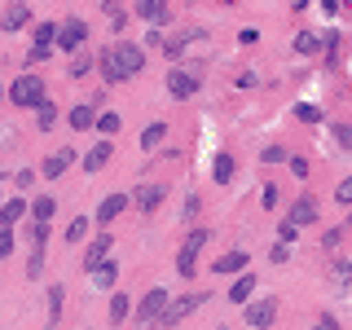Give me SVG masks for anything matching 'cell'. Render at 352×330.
<instances>
[{
  "mask_svg": "<svg viewBox=\"0 0 352 330\" xmlns=\"http://www.w3.org/2000/svg\"><path fill=\"white\" fill-rule=\"evenodd\" d=\"M146 66V53H141V44H115L110 53H102L97 58V71H102L106 84H119V80H132V75Z\"/></svg>",
  "mask_w": 352,
  "mask_h": 330,
  "instance_id": "obj_1",
  "label": "cell"
},
{
  "mask_svg": "<svg viewBox=\"0 0 352 330\" xmlns=\"http://www.w3.org/2000/svg\"><path fill=\"white\" fill-rule=\"evenodd\" d=\"M9 102L22 106V110H31V106H44L49 97H44V84H40V75H18L14 84H9Z\"/></svg>",
  "mask_w": 352,
  "mask_h": 330,
  "instance_id": "obj_2",
  "label": "cell"
},
{
  "mask_svg": "<svg viewBox=\"0 0 352 330\" xmlns=\"http://www.w3.org/2000/svg\"><path fill=\"white\" fill-rule=\"evenodd\" d=\"M212 242V229H194L190 238L181 242V256H176V273L181 278H194V264H198V251Z\"/></svg>",
  "mask_w": 352,
  "mask_h": 330,
  "instance_id": "obj_3",
  "label": "cell"
},
{
  "mask_svg": "<svg viewBox=\"0 0 352 330\" xmlns=\"http://www.w3.org/2000/svg\"><path fill=\"white\" fill-rule=\"evenodd\" d=\"M273 322H278V300H256V304H247V326L269 330Z\"/></svg>",
  "mask_w": 352,
  "mask_h": 330,
  "instance_id": "obj_4",
  "label": "cell"
},
{
  "mask_svg": "<svg viewBox=\"0 0 352 330\" xmlns=\"http://www.w3.org/2000/svg\"><path fill=\"white\" fill-rule=\"evenodd\" d=\"M88 40V22H80V18H71V22H62L58 27V49H80V44Z\"/></svg>",
  "mask_w": 352,
  "mask_h": 330,
  "instance_id": "obj_5",
  "label": "cell"
},
{
  "mask_svg": "<svg viewBox=\"0 0 352 330\" xmlns=\"http://www.w3.org/2000/svg\"><path fill=\"white\" fill-rule=\"evenodd\" d=\"M198 304H207V295H185V300L168 304V313L159 317V326H163V330H168V326H176V322H181V317H190V313H194Z\"/></svg>",
  "mask_w": 352,
  "mask_h": 330,
  "instance_id": "obj_6",
  "label": "cell"
},
{
  "mask_svg": "<svg viewBox=\"0 0 352 330\" xmlns=\"http://www.w3.org/2000/svg\"><path fill=\"white\" fill-rule=\"evenodd\" d=\"M163 313H168V291H163V286H154V291L146 295V300H141L137 317H141V322H159Z\"/></svg>",
  "mask_w": 352,
  "mask_h": 330,
  "instance_id": "obj_7",
  "label": "cell"
},
{
  "mask_svg": "<svg viewBox=\"0 0 352 330\" xmlns=\"http://www.w3.org/2000/svg\"><path fill=\"white\" fill-rule=\"evenodd\" d=\"M110 247H115V238H110V234H102V238L93 242V247L84 251V269H88V273H97V269H102V264L110 260Z\"/></svg>",
  "mask_w": 352,
  "mask_h": 330,
  "instance_id": "obj_8",
  "label": "cell"
},
{
  "mask_svg": "<svg viewBox=\"0 0 352 330\" xmlns=\"http://www.w3.org/2000/svg\"><path fill=\"white\" fill-rule=\"evenodd\" d=\"M168 93L181 97V102H185V97H194V93H198V75H190V71H172V75H168Z\"/></svg>",
  "mask_w": 352,
  "mask_h": 330,
  "instance_id": "obj_9",
  "label": "cell"
},
{
  "mask_svg": "<svg viewBox=\"0 0 352 330\" xmlns=\"http://www.w3.org/2000/svg\"><path fill=\"white\" fill-rule=\"evenodd\" d=\"M313 220H317V198H295V203H291V216H286V225L300 229V225H313Z\"/></svg>",
  "mask_w": 352,
  "mask_h": 330,
  "instance_id": "obj_10",
  "label": "cell"
},
{
  "mask_svg": "<svg viewBox=\"0 0 352 330\" xmlns=\"http://www.w3.org/2000/svg\"><path fill=\"white\" fill-rule=\"evenodd\" d=\"M71 163H75V150H71V146H66V150H53V154H49V159H44V163H40V172H44V176H62L66 168H71Z\"/></svg>",
  "mask_w": 352,
  "mask_h": 330,
  "instance_id": "obj_11",
  "label": "cell"
},
{
  "mask_svg": "<svg viewBox=\"0 0 352 330\" xmlns=\"http://www.w3.org/2000/svg\"><path fill=\"white\" fill-rule=\"evenodd\" d=\"M27 18H31L27 5H9L5 14H0V31H22V27H27Z\"/></svg>",
  "mask_w": 352,
  "mask_h": 330,
  "instance_id": "obj_12",
  "label": "cell"
},
{
  "mask_svg": "<svg viewBox=\"0 0 352 330\" xmlns=\"http://www.w3.org/2000/svg\"><path fill=\"white\" fill-rule=\"evenodd\" d=\"M124 207H128L124 194H110V198H102V203H97V220H102V225H110V220L124 212Z\"/></svg>",
  "mask_w": 352,
  "mask_h": 330,
  "instance_id": "obj_13",
  "label": "cell"
},
{
  "mask_svg": "<svg viewBox=\"0 0 352 330\" xmlns=\"http://www.w3.org/2000/svg\"><path fill=\"white\" fill-rule=\"evenodd\" d=\"M106 163H110V141H97V146L84 154V172H102Z\"/></svg>",
  "mask_w": 352,
  "mask_h": 330,
  "instance_id": "obj_14",
  "label": "cell"
},
{
  "mask_svg": "<svg viewBox=\"0 0 352 330\" xmlns=\"http://www.w3.org/2000/svg\"><path fill=\"white\" fill-rule=\"evenodd\" d=\"M137 14L146 18V22H154V27H163V22H172V9H168V5H159V0H146V5H141Z\"/></svg>",
  "mask_w": 352,
  "mask_h": 330,
  "instance_id": "obj_15",
  "label": "cell"
},
{
  "mask_svg": "<svg viewBox=\"0 0 352 330\" xmlns=\"http://www.w3.org/2000/svg\"><path fill=\"white\" fill-rule=\"evenodd\" d=\"M159 203H163V185H141V190H137V207H141V212H154Z\"/></svg>",
  "mask_w": 352,
  "mask_h": 330,
  "instance_id": "obj_16",
  "label": "cell"
},
{
  "mask_svg": "<svg viewBox=\"0 0 352 330\" xmlns=\"http://www.w3.org/2000/svg\"><path fill=\"white\" fill-rule=\"evenodd\" d=\"M238 269H247V251H229L212 264V273H238Z\"/></svg>",
  "mask_w": 352,
  "mask_h": 330,
  "instance_id": "obj_17",
  "label": "cell"
},
{
  "mask_svg": "<svg viewBox=\"0 0 352 330\" xmlns=\"http://www.w3.org/2000/svg\"><path fill=\"white\" fill-rule=\"evenodd\" d=\"M27 216V198H14V203H5L0 207V229H9L14 220H22Z\"/></svg>",
  "mask_w": 352,
  "mask_h": 330,
  "instance_id": "obj_18",
  "label": "cell"
},
{
  "mask_svg": "<svg viewBox=\"0 0 352 330\" xmlns=\"http://www.w3.org/2000/svg\"><path fill=\"white\" fill-rule=\"evenodd\" d=\"M251 291H256V278L247 273V278H238L234 286H229V300H234V304H247V300H251Z\"/></svg>",
  "mask_w": 352,
  "mask_h": 330,
  "instance_id": "obj_19",
  "label": "cell"
},
{
  "mask_svg": "<svg viewBox=\"0 0 352 330\" xmlns=\"http://www.w3.org/2000/svg\"><path fill=\"white\" fill-rule=\"evenodd\" d=\"M115 278H119V264H115V260H106L102 269L93 273V286H97V291H106V286H115Z\"/></svg>",
  "mask_w": 352,
  "mask_h": 330,
  "instance_id": "obj_20",
  "label": "cell"
},
{
  "mask_svg": "<svg viewBox=\"0 0 352 330\" xmlns=\"http://www.w3.org/2000/svg\"><path fill=\"white\" fill-rule=\"evenodd\" d=\"M58 27L62 22H36V49H49V44L58 40Z\"/></svg>",
  "mask_w": 352,
  "mask_h": 330,
  "instance_id": "obj_21",
  "label": "cell"
},
{
  "mask_svg": "<svg viewBox=\"0 0 352 330\" xmlns=\"http://www.w3.org/2000/svg\"><path fill=\"white\" fill-rule=\"evenodd\" d=\"M71 128H97V115H93V106H75L71 110Z\"/></svg>",
  "mask_w": 352,
  "mask_h": 330,
  "instance_id": "obj_22",
  "label": "cell"
},
{
  "mask_svg": "<svg viewBox=\"0 0 352 330\" xmlns=\"http://www.w3.org/2000/svg\"><path fill=\"white\" fill-rule=\"evenodd\" d=\"M216 181L220 185H229V181H234V154H216Z\"/></svg>",
  "mask_w": 352,
  "mask_h": 330,
  "instance_id": "obj_23",
  "label": "cell"
},
{
  "mask_svg": "<svg viewBox=\"0 0 352 330\" xmlns=\"http://www.w3.org/2000/svg\"><path fill=\"white\" fill-rule=\"evenodd\" d=\"M163 137H168V124H150L146 132H141V150H154Z\"/></svg>",
  "mask_w": 352,
  "mask_h": 330,
  "instance_id": "obj_24",
  "label": "cell"
},
{
  "mask_svg": "<svg viewBox=\"0 0 352 330\" xmlns=\"http://www.w3.org/2000/svg\"><path fill=\"white\" fill-rule=\"evenodd\" d=\"M53 198H36V207H31V220H36V225H49V216H53Z\"/></svg>",
  "mask_w": 352,
  "mask_h": 330,
  "instance_id": "obj_25",
  "label": "cell"
},
{
  "mask_svg": "<svg viewBox=\"0 0 352 330\" xmlns=\"http://www.w3.org/2000/svg\"><path fill=\"white\" fill-rule=\"evenodd\" d=\"M317 31H300V36H295V53H317Z\"/></svg>",
  "mask_w": 352,
  "mask_h": 330,
  "instance_id": "obj_26",
  "label": "cell"
},
{
  "mask_svg": "<svg viewBox=\"0 0 352 330\" xmlns=\"http://www.w3.org/2000/svg\"><path fill=\"white\" fill-rule=\"evenodd\" d=\"M132 313V304H128V295H115L110 300V322H124V317Z\"/></svg>",
  "mask_w": 352,
  "mask_h": 330,
  "instance_id": "obj_27",
  "label": "cell"
},
{
  "mask_svg": "<svg viewBox=\"0 0 352 330\" xmlns=\"http://www.w3.org/2000/svg\"><path fill=\"white\" fill-rule=\"evenodd\" d=\"M44 242H49V225H36V220H31V251H44Z\"/></svg>",
  "mask_w": 352,
  "mask_h": 330,
  "instance_id": "obj_28",
  "label": "cell"
},
{
  "mask_svg": "<svg viewBox=\"0 0 352 330\" xmlns=\"http://www.w3.org/2000/svg\"><path fill=\"white\" fill-rule=\"evenodd\" d=\"M84 234H88V220H84V216H75L71 225H66V242H80Z\"/></svg>",
  "mask_w": 352,
  "mask_h": 330,
  "instance_id": "obj_29",
  "label": "cell"
},
{
  "mask_svg": "<svg viewBox=\"0 0 352 330\" xmlns=\"http://www.w3.org/2000/svg\"><path fill=\"white\" fill-rule=\"evenodd\" d=\"M97 132H106V137H110V132H119V115H115V110L97 115Z\"/></svg>",
  "mask_w": 352,
  "mask_h": 330,
  "instance_id": "obj_30",
  "label": "cell"
},
{
  "mask_svg": "<svg viewBox=\"0 0 352 330\" xmlns=\"http://www.w3.org/2000/svg\"><path fill=\"white\" fill-rule=\"evenodd\" d=\"M53 119H58V110H53V102H44V106H40V132H49Z\"/></svg>",
  "mask_w": 352,
  "mask_h": 330,
  "instance_id": "obj_31",
  "label": "cell"
},
{
  "mask_svg": "<svg viewBox=\"0 0 352 330\" xmlns=\"http://www.w3.org/2000/svg\"><path fill=\"white\" fill-rule=\"evenodd\" d=\"M40 269H44V251H31V260H27V278H40Z\"/></svg>",
  "mask_w": 352,
  "mask_h": 330,
  "instance_id": "obj_32",
  "label": "cell"
},
{
  "mask_svg": "<svg viewBox=\"0 0 352 330\" xmlns=\"http://www.w3.org/2000/svg\"><path fill=\"white\" fill-rule=\"evenodd\" d=\"M335 282H339V286H348V282H352V264H348V260H339V264H335Z\"/></svg>",
  "mask_w": 352,
  "mask_h": 330,
  "instance_id": "obj_33",
  "label": "cell"
},
{
  "mask_svg": "<svg viewBox=\"0 0 352 330\" xmlns=\"http://www.w3.org/2000/svg\"><path fill=\"white\" fill-rule=\"evenodd\" d=\"M335 203H348V207H352V176H348V181H339V190H335Z\"/></svg>",
  "mask_w": 352,
  "mask_h": 330,
  "instance_id": "obj_34",
  "label": "cell"
},
{
  "mask_svg": "<svg viewBox=\"0 0 352 330\" xmlns=\"http://www.w3.org/2000/svg\"><path fill=\"white\" fill-rule=\"evenodd\" d=\"M93 62H97V58H75L71 75H75V80H80V75H88V71H93Z\"/></svg>",
  "mask_w": 352,
  "mask_h": 330,
  "instance_id": "obj_35",
  "label": "cell"
},
{
  "mask_svg": "<svg viewBox=\"0 0 352 330\" xmlns=\"http://www.w3.org/2000/svg\"><path fill=\"white\" fill-rule=\"evenodd\" d=\"M295 115H300L304 124H317V119H322V110H317V106H300V110H295Z\"/></svg>",
  "mask_w": 352,
  "mask_h": 330,
  "instance_id": "obj_36",
  "label": "cell"
},
{
  "mask_svg": "<svg viewBox=\"0 0 352 330\" xmlns=\"http://www.w3.org/2000/svg\"><path fill=\"white\" fill-rule=\"evenodd\" d=\"M9 251H14V234H9V229H0V260H5Z\"/></svg>",
  "mask_w": 352,
  "mask_h": 330,
  "instance_id": "obj_37",
  "label": "cell"
},
{
  "mask_svg": "<svg viewBox=\"0 0 352 330\" xmlns=\"http://www.w3.org/2000/svg\"><path fill=\"white\" fill-rule=\"evenodd\" d=\"M282 159H286L282 146H269V150H264V163H282Z\"/></svg>",
  "mask_w": 352,
  "mask_h": 330,
  "instance_id": "obj_38",
  "label": "cell"
},
{
  "mask_svg": "<svg viewBox=\"0 0 352 330\" xmlns=\"http://www.w3.org/2000/svg\"><path fill=\"white\" fill-rule=\"evenodd\" d=\"M291 172H295V176H300V181H304V176L313 172V168H308V159H291Z\"/></svg>",
  "mask_w": 352,
  "mask_h": 330,
  "instance_id": "obj_39",
  "label": "cell"
},
{
  "mask_svg": "<svg viewBox=\"0 0 352 330\" xmlns=\"http://www.w3.org/2000/svg\"><path fill=\"white\" fill-rule=\"evenodd\" d=\"M322 242H326V247H330V251H335V247H339V242H344V229H330V234H326Z\"/></svg>",
  "mask_w": 352,
  "mask_h": 330,
  "instance_id": "obj_40",
  "label": "cell"
},
{
  "mask_svg": "<svg viewBox=\"0 0 352 330\" xmlns=\"http://www.w3.org/2000/svg\"><path fill=\"white\" fill-rule=\"evenodd\" d=\"M286 256H291V251H286V247H282V242H278V247H273V251H269V260H273V264H286Z\"/></svg>",
  "mask_w": 352,
  "mask_h": 330,
  "instance_id": "obj_41",
  "label": "cell"
},
{
  "mask_svg": "<svg viewBox=\"0 0 352 330\" xmlns=\"http://www.w3.org/2000/svg\"><path fill=\"white\" fill-rule=\"evenodd\" d=\"M264 207H278V185H264Z\"/></svg>",
  "mask_w": 352,
  "mask_h": 330,
  "instance_id": "obj_42",
  "label": "cell"
},
{
  "mask_svg": "<svg viewBox=\"0 0 352 330\" xmlns=\"http://www.w3.org/2000/svg\"><path fill=\"white\" fill-rule=\"evenodd\" d=\"M339 146H344V150H352V124H344V128H339Z\"/></svg>",
  "mask_w": 352,
  "mask_h": 330,
  "instance_id": "obj_43",
  "label": "cell"
},
{
  "mask_svg": "<svg viewBox=\"0 0 352 330\" xmlns=\"http://www.w3.org/2000/svg\"><path fill=\"white\" fill-rule=\"evenodd\" d=\"M278 238H282V247H291V242H295V225H282Z\"/></svg>",
  "mask_w": 352,
  "mask_h": 330,
  "instance_id": "obj_44",
  "label": "cell"
},
{
  "mask_svg": "<svg viewBox=\"0 0 352 330\" xmlns=\"http://www.w3.org/2000/svg\"><path fill=\"white\" fill-rule=\"evenodd\" d=\"M317 330H339V326H335V317H317Z\"/></svg>",
  "mask_w": 352,
  "mask_h": 330,
  "instance_id": "obj_45",
  "label": "cell"
},
{
  "mask_svg": "<svg viewBox=\"0 0 352 330\" xmlns=\"http://www.w3.org/2000/svg\"><path fill=\"white\" fill-rule=\"evenodd\" d=\"M0 97H9V88H0Z\"/></svg>",
  "mask_w": 352,
  "mask_h": 330,
  "instance_id": "obj_46",
  "label": "cell"
},
{
  "mask_svg": "<svg viewBox=\"0 0 352 330\" xmlns=\"http://www.w3.org/2000/svg\"><path fill=\"white\" fill-rule=\"evenodd\" d=\"M0 181H5V176H0Z\"/></svg>",
  "mask_w": 352,
  "mask_h": 330,
  "instance_id": "obj_47",
  "label": "cell"
}]
</instances>
